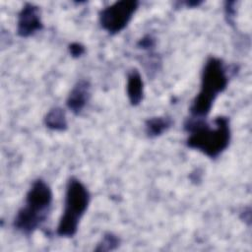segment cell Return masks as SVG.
Here are the masks:
<instances>
[{
    "label": "cell",
    "mask_w": 252,
    "mask_h": 252,
    "mask_svg": "<svg viewBox=\"0 0 252 252\" xmlns=\"http://www.w3.org/2000/svg\"><path fill=\"white\" fill-rule=\"evenodd\" d=\"M126 88L130 103L134 106L140 104L144 96V83L137 69H133L128 73Z\"/></svg>",
    "instance_id": "cell-8"
},
{
    "label": "cell",
    "mask_w": 252,
    "mask_h": 252,
    "mask_svg": "<svg viewBox=\"0 0 252 252\" xmlns=\"http://www.w3.org/2000/svg\"><path fill=\"white\" fill-rule=\"evenodd\" d=\"M91 97V85L87 80H80L71 90L67 98V107L74 113L80 114Z\"/></svg>",
    "instance_id": "cell-7"
},
{
    "label": "cell",
    "mask_w": 252,
    "mask_h": 252,
    "mask_svg": "<svg viewBox=\"0 0 252 252\" xmlns=\"http://www.w3.org/2000/svg\"><path fill=\"white\" fill-rule=\"evenodd\" d=\"M137 45H138L139 48L150 50V49H153L156 46V39L152 35L147 34L138 41Z\"/></svg>",
    "instance_id": "cell-12"
},
{
    "label": "cell",
    "mask_w": 252,
    "mask_h": 252,
    "mask_svg": "<svg viewBox=\"0 0 252 252\" xmlns=\"http://www.w3.org/2000/svg\"><path fill=\"white\" fill-rule=\"evenodd\" d=\"M227 84V69L223 61L217 57H210L202 72L200 91L189 109L191 117L204 119L210 113L217 96L226 89Z\"/></svg>",
    "instance_id": "cell-2"
},
{
    "label": "cell",
    "mask_w": 252,
    "mask_h": 252,
    "mask_svg": "<svg viewBox=\"0 0 252 252\" xmlns=\"http://www.w3.org/2000/svg\"><path fill=\"white\" fill-rule=\"evenodd\" d=\"M172 125V120L167 116L152 117L146 121L145 130L149 137L155 138L162 135Z\"/></svg>",
    "instance_id": "cell-9"
},
{
    "label": "cell",
    "mask_w": 252,
    "mask_h": 252,
    "mask_svg": "<svg viewBox=\"0 0 252 252\" xmlns=\"http://www.w3.org/2000/svg\"><path fill=\"white\" fill-rule=\"evenodd\" d=\"M91 200L88 188L76 177H71L66 186L64 211L60 218L57 234L61 237L74 236L80 220L86 213Z\"/></svg>",
    "instance_id": "cell-4"
},
{
    "label": "cell",
    "mask_w": 252,
    "mask_h": 252,
    "mask_svg": "<svg viewBox=\"0 0 252 252\" xmlns=\"http://www.w3.org/2000/svg\"><path fill=\"white\" fill-rule=\"evenodd\" d=\"M43 28L40 10L32 3H26L18 16L17 32L22 37H29Z\"/></svg>",
    "instance_id": "cell-6"
},
{
    "label": "cell",
    "mask_w": 252,
    "mask_h": 252,
    "mask_svg": "<svg viewBox=\"0 0 252 252\" xmlns=\"http://www.w3.org/2000/svg\"><path fill=\"white\" fill-rule=\"evenodd\" d=\"M120 240L119 238L113 234V233H105L100 242L97 244V247L95 248V251H110L114 250L119 246Z\"/></svg>",
    "instance_id": "cell-11"
},
{
    "label": "cell",
    "mask_w": 252,
    "mask_h": 252,
    "mask_svg": "<svg viewBox=\"0 0 252 252\" xmlns=\"http://www.w3.org/2000/svg\"><path fill=\"white\" fill-rule=\"evenodd\" d=\"M214 124L212 127L203 119L193 117L188 118L184 124V129L189 133L187 146L211 158H218L227 149L231 136L227 117L219 116Z\"/></svg>",
    "instance_id": "cell-1"
},
{
    "label": "cell",
    "mask_w": 252,
    "mask_h": 252,
    "mask_svg": "<svg viewBox=\"0 0 252 252\" xmlns=\"http://www.w3.org/2000/svg\"><path fill=\"white\" fill-rule=\"evenodd\" d=\"M139 2L136 0H121L107 6L99 13L101 28L111 34L123 31L137 11Z\"/></svg>",
    "instance_id": "cell-5"
},
{
    "label": "cell",
    "mask_w": 252,
    "mask_h": 252,
    "mask_svg": "<svg viewBox=\"0 0 252 252\" xmlns=\"http://www.w3.org/2000/svg\"><path fill=\"white\" fill-rule=\"evenodd\" d=\"M44 123L47 128L54 131H64L68 127L66 114L63 108L54 107L50 109L44 118Z\"/></svg>",
    "instance_id": "cell-10"
},
{
    "label": "cell",
    "mask_w": 252,
    "mask_h": 252,
    "mask_svg": "<svg viewBox=\"0 0 252 252\" xmlns=\"http://www.w3.org/2000/svg\"><path fill=\"white\" fill-rule=\"evenodd\" d=\"M52 203V191L42 179L35 180L26 195L25 206L15 219L14 227L26 235L32 234L45 221Z\"/></svg>",
    "instance_id": "cell-3"
},
{
    "label": "cell",
    "mask_w": 252,
    "mask_h": 252,
    "mask_svg": "<svg viewBox=\"0 0 252 252\" xmlns=\"http://www.w3.org/2000/svg\"><path fill=\"white\" fill-rule=\"evenodd\" d=\"M69 51L73 57H80L85 53V47L81 43L73 42L69 45Z\"/></svg>",
    "instance_id": "cell-13"
}]
</instances>
